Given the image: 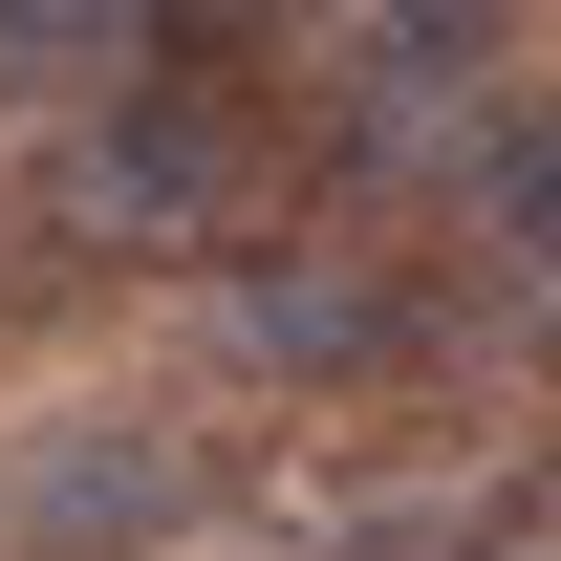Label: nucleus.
<instances>
[{
  "mask_svg": "<svg viewBox=\"0 0 561 561\" xmlns=\"http://www.w3.org/2000/svg\"><path fill=\"white\" fill-rule=\"evenodd\" d=\"M151 66H173V0H0V130H44V151L87 108H130Z\"/></svg>",
  "mask_w": 561,
  "mask_h": 561,
  "instance_id": "obj_5",
  "label": "nucleus"
},
{
  "mask_svg": "<svg viewBox=\"0 0 561 561\" xmlns=\"http://www.w3.org/2000/svg\"><path fill=\"white\" fill-rule=\"evenodd\" d=\"M216 346L260 367V389H367V367L432 346V280L367 260V238H260V260L216 280Z\"/></svg>",
  "mask_w": 561,
  "mask_h": 561,
  "instance_id": "obj_4",
  "label": "nucleus"
},
{
  "mask_svg": "<svg viewBox=\"0 0 561 561\" xmlns=\"http://www.w3.org/2000/svg\"><path fill=\"white\" fill-rule=\"evenodd\" d=\"M260 22H280V0H173V44H260Z\"/></svg>",
  "mask_w": 561,
  "mask_h": 561,
  "instance_id": "obj_7",
  "label": "nucleus"
},
{
  "mask_svg": "<svg viewBox=\"0 0 561 561\" xmlns=\"http://www.w3.org/2000/svg\"><path fill=\"white\" fill-rule=\"evenodd\" d=\"M216 518V454L173 411H44L0 454V561H151Z\"/></svg>",
  "mask_w": 561,
  "mask_h": 561,
  "instance_id": "obj_3",
  "label": "nucleus"
},
{
  "mask_svg": "<svg viewBox=\"0 0 561 561\" xmlns=\"http://www.w3.org/2000/svg\"><path fill=\"white\" fill-rule=\"evenodd\" d=\"M454 238H476L518 302H561V87H540V108L476 151V173H454Z\"/></svg>",
  "mask_w": 561,
  "mask_h": 561,
  "instance_id": "obj_6",
  "label": "nucleus"
},
{
  "mask_svg": "<svg viewBox=\"0 0 561 561\" xmlns=\"http://www.w3.org/2000/svg\"><path fill=\"white\" fill-rule=\"evenodd\" d=\"M540 87H518V0H346L324 44V173L389 195V173H476Z\"/></svg>",
  "mask_w": 561,
  "mask_h": 561,
  "instance_id": "obj_2",
  "label": "nucleus"
},
{
  "mask_svg": "<svg viewBox=\"0 0 561 561\" xmlns=\"http://www.w3.org/2000/svg\"><path fill=\"white\" fill-rule=\"evenodd\" d=\"M260 195H280V87L238 44H173L130 108H87L44 151V238L66 260H260Z\"/></svg>",
  "mask_w": 561,
  "mask_h": 561,
  "instance_id": "obj_1",
  "label": "nucleus"
},
{
  "mask_svg": "<svg viewBox=\"0 0 561 561\" xmlns=\"http://www.w3.org/2000/svg\"><path fill=\"white\" fill-rule=\"evenodd\" d=\"M540 367H561V302H540Z\"/></svg>",
  "mask_w": 561,
  "mask_h": 561,
  "instance_id": "obj_8",
  "label": "nucleus"
}]
</instances>
